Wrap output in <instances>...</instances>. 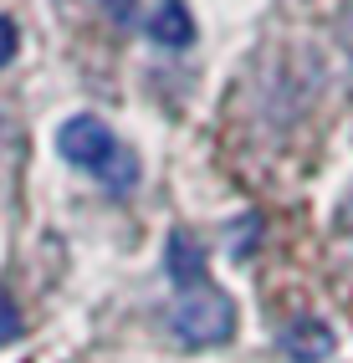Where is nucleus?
<instances>
[{
	"label": "nucleus",
	"instance_id": "423d86ee",
	"mask_svg": "<svg viewBox=\"0 0 353 363\" xmlns=\"http://www.w3.org/2000/svg\"><path fill=\"white\" fill-rule=\"evenodd\" d=\"M16 333H21V312H16V302L6 292H0V348H6Z\"/></svg>",
	"mask_w": 353,
	"mask_h": 363
},
{
	"label": "nucleus",
	"instance_id": "0eeeda50",
	"mask_svg": "<svg viewBox=\"0 0 353 363\" xmlns=\"http://www.w3.org/2000/svg\"><path fill=\"white\" fill-rule=\"evenodd\" d=\"M16 46H21V36H16V21H6V16H0V67H11Z\"/></svg>",
	"mask_w": 353,
	"mask_h": 363
},
{
	"label": "nucleus",
	"instance_id": "39448f33",
	"mask_svg": "<svg viewBox=\"0 0 353 363\" xmlns=\"http://www.w3.org/2000/svg\"><path fill=\"white\" fill-rule=\"evenodd\" d=\"M149 36H154L159 46H184V41L195 36L190 6H184V0H164V6L154 11V21H149Z\"/></svg>",
	"mask_w": 353,
	"mask_h": 363
},
{
	"label": "nucleus",
	"instance_id": "7ed1b4c3",
	"mask_svg": "<svg viewBox=\"0 0 353 363\" xmlns=\"http://www.w3.org/2000/svg\"><path fill=\"white\" fill-rule=\"evenodd\" d=\"M276 343H281V353H287L292 363H323L338 348V337H333V328H327L323 318H292L276 333Z\"/></svg>",
	"mask_w": 353,
	"mask_h": 363
},
{
	"label": "nucleus",
	"instance_id": "f03ea898",
	"mask_svg": "<svg viewBox=\"0 0 353 363\" xmlns=\"http://www.w3.org/2000/svg\"><path fill=\"white\" fill-rule=\"evenodd\" d=\"M57 149H62L67 164H77V169H103L118 154V138H113V128L103 123V118L77 113V118H67V123L57 128Z\"/></svg>",
	"mask_w": 353,
	"mask_h": 363
},
{
	"label": "nucleus",
	"instance_id": "20e7f679",
	"mask_svg": "<svg viewBox=\"0 0 353 363\" xmlns=\"http://www.w3.org/2000/svg\"><path fill=\"white\" fill-rule=\"evenodd\" d=\"M164 272H169V281L179 286H200L205 281V246L190 235V230H174L169 235V251H164Z\"/></svg>",
	"mask_w": 353,
	"mask_h": 363
},
{
	"label": "nucleus",
	"instance_id": "f257e3e1",
	"mask_svg": "<svg viewBox=\"0 0 353 363\" xmlns=\"http://www.w3.org/2000/svg\"><path fill=\"white\" fill-rule=\"evenodd\" d=\"M169 328H174L179 343H190V348H215L235 333V302L210 281L184 286L174 312H169Z\"/></svg>",
	"mask_w": 353,
	"mask_h": 363
}]
</instances>
